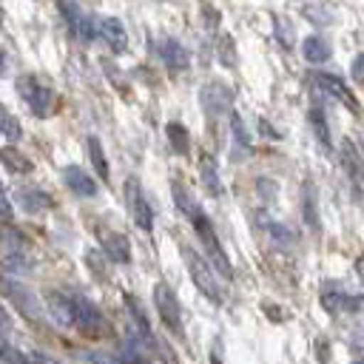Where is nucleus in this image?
I'll list each match as a JSON object with an SVG mask.
<instances>
[{"label":"nucleus","instance_id":"obj_14","mask_svg":"<svg viewBox=\"0 0 364 364\" xmlns=\"http://www.w3.org/2000/svg\"><path fill=\"white\" fill-rule=\"evenodd\" d=\"M100 40L111 46L114 54H122L128 48V31L119 17H100Z\"/></svg>","mask_w":364,"mask_h":364},{"label":"nucleus","instance_id":"obj_5","mask_svg":"<svg viewBox=\"0 0 364 364\" xmlns=\"http://www.w3.org/2000/svg\"><path fill=\"white\" fill-rule=\"evenodd\" d=\"M199 105L208 114V119H219L233 111V88L222 80H208L199 88Z\"/></svg>","mask_w":364,"mask_h":364},{"label":"nucleus","instance_id":"obj_17","mask_svg":"<svg viewBox=\"0 0 364 364\" xmlns=\"http://www.w3.org/2000/svg\"><path fill=\"white\" fill-rule=\"evenodd\" d=\"M199 179H202V188L208 196H222V176H219V168H216V159L210 154H202L199 159Z\"/></svg>","mask_w":364,"mask_h":364},{"label":"nucleus","instance_id":"obj_33","mask_svg":"<svg viewBox=\"0 0 364 364\" xmlns=\"http://www.w3.org/2000/svg\"><path fill=\"white\" fill-rule=\"evenodd\" d=\"M304 17L313 20V23H321V26H330V23H333V14H330L324 6H307V9H304Z\"/></svg>","mask_w":364,"mask_h":364},{"label":"nucleus","instance_id":"obj_35","mask_svg":"<svg viewBox=\"0 0 364 364\" xmlns=\"http://www.w3.org/2000/svg\"><path fill=\"white\" fill-rule=\"evenodd\" d=\"M256 191H259L264 199H276V193H279V185H276L273 179H267V176H259V179H256Z\"/></svg>","mask_w":364,"mask_h":364},{"label":"nucleus","instance_id":"obj_9","mask_svg":"<svg viewBox=\"0 0 364 364\" xmlns=\"http://www.w3.org/2000/svg\"><path fill=\"white\" fill-rule=\"evenodd\" d=\"M341 168L347 171L350 191H353L355 202L364 208V162H361V154L355 151V145L350 139H341Z\"/></svg>","mask_w":364,"mask_h":364},{"label":"nucleus","instance_id":"obj_13","mask_svg":"<svg viewBox=\"0 0 364 364\" xmlns=\"http://www.w3.org/2000/svg\"><path fill=\"white\" fill-rule=\"evenodd\" d=\"M313 80H316V85H318L324 94H330V97L341 100V102H344L350 111H358V102H355L353 91L344 85V80H341V77H336V74H327V71H316V74H313Z\"/></svg>","mask_w":364,"mask_h":364},{"label":"nucleus","instance_id":"obj_24","mask_svg":"<svg viewBox=\"0 0 364 364\" xmlns=\"http://www.w3.org/2000/svg\"><path fill=\"white\" fill-rule=\"evenodd\" d=\"M310 125H313V134H316V139L321 142V148H324V151H330V148H333V136H330L327 117H324V111H321L318 105H313V108H310Z\"/></svg>","mask_w":364,"mask_h":364},{"label":"nucleus","instance_id":"obj_11","mask_svg":"<svg viewBox=\"0 0 364 364\" xmlns=\"http://www.w3.org/2000/svg\"><path fill=\"white\" fill-rule=\"evenodd\" d=\"M48 316L57 327H74V293L65 290H48L46 293Z\"/></svg>","mask_w":364,"mask_h":364},{"label":"nucleus","instance_id":"obj_6","mask_svg":"<svg viewBox=\"0 0 364 364\" xmlns=\"http://www.w3.org/2000/svg\"><path fill=\"white\" fill-rule=\"evenodd\" d=\"M125 202H128L131 222H134L139 230L151 233V230H154V210H151V205H148V199H145V191H142V185H139L136 176H128V179H125Z\"/></svg>","mask_w":364,"mask_h":364},{"label":"nucleus","instance_id":"obj_16","mask_svg":"<svg viewBox=\"0 0 364 364\" xmlns=\"http://www.w3.org/2000/svg\"><path fill=\"white\" fill-rule=\"evenodd\" d=\"M100 245H102V250H105V256L111 262H117V264H128L131 262V242H128L125 233H117V230L102 233Z\"/></svg>","mask_w":364,"mask_h":364},{"label":"nucleus","instance_id":"obj_39","mask_svg":"<svg viewBox=\"0 0 364 364\" xmlns=\"http://www.w3.org/2000/svg\"><path fill=\"white\" fill-rule=\"evenodd\" d=\"M259 131L264 134V139H279V131L267 125V119H259Z\"/></svg>","mask_w":364,"mask_h":364},{"label":"nucleus","instance_id":"obj_28","mask_svg":"<svg viewBox=\"0 0 364 364\" xmlns=\"http://www.w3.org/2000/svg\"><path fill=\"white\" fill-rule=\"evenodd\" d=\"M125 310H128V316H131V321L136 324V330L142 333V336H148L151 338V324H148V316H145V310H142V304L128 293L125 296Z\"/></svg>","mask_w":364,"mask_h":364},{"label":"nucleus","instance_id":"obj_41","mask_svg":"<svg viewBox=\"0 0 364 364\" xmlns=\"http://www.w3.org/2000/svg\"><path fill=\"white\" fill-rule=\"evenodd\" d=\"M355 276H358V282L364 284V256L355 259Z\"/></svg>","mask_w":364,"mask_h":364},{"label":"nucleus","instance_id":"obj_4","mask_svg":"<svg viewBox=\"0 0 364 364\" xmlns=\"http://www.w3.org/2000/svg\"><path fill=\"white\" fill-rule=\"evenodd\" d=\"M191 225H193V230H196V236H199V242H202V247H205V256L213 262V267L219 270V276L230 282V279H233V267H230V259H228V253H225V247H222V242H219V236H216L210 219L199 210V213L191 219Z\"/></svg>","mask_w":364,"mask_h":364},{"label":"nucleus","instance_id":"obj_30","mask_svg":"<svg viewBox=\"0 0 364 364\" xmlns=\"http://www.w3.org/2000/svg\"><path fill=\"white\" fill-rule=\"evenodd\" d=\"M228 125H230L233 142H236V145H242V148H247V145H250V134H247V128H245V122H242V117H239L236 111H230V114H228Z\"/></svg>","mask_w":364,"mask_h":364},{"label":"nucleus","instance_id":"obj_27","mask_svg":"<svg viewBox=\"0 0 364 364\" xmlns=\"http://www.w3.org/2000/svg\"><path fill=\"white\" fill-rule=\"evenodd\" d=\"M0 136H6V139H11V142H17L20 136H23V125H20V119L0 102Z\"/></svg>","mask_w":364,"mask_h":364},{"label":"nucleus","instance_id":"obj_32","mask_svg":"<svg viewBox=\"0 0 364 364\" xmlns=\"http://www.w3.org/2000/svg\"><path fill=\"white\" fill-rule=\"evenodd\" d=\"M267 233H270V239H273V242H282V245L296 242L293 230H290L287 225H282V222H267Z\"/></svg>","mask_w":364,"mask_h":364},{"label":"nucleus","instance_id":"obj_3","mask_svg":"<svg viewBox=\"0 0 364 364\" xmlns=\"http://www.w3.org/2000/svg\"><path fill=\"white\" fill-rule=\"evenodd\" d=\"M0 296H6V299L17 307V313H23V318H26L28 324H34V327L43 324L40 299L34 296V290H31L28 284H23L20 279H11V276L0 273Z\"/></svg>","mask_w":364,"mask_h":364},{"label":"nucleus","instance_id":"obj_18","mask_svg":"<svg viewBox=\"0 0 364 364\" xmlns=\"http://www.w3.org/2000/svg\"><path fill=\"white\" fill-rule=\"evenodd\" d=\"M301 216H304V225H307L310 230H318V228H321V219H318V199H316L313 182H304V185H301Z\"/></svg>","mask_w":364,"mask_h":364},{"label":"nucleus","instance_id":"obj_22","mask_svg":"<svg viewBox=\"0 0 364 364\" xmlns=\"http://www.w3.org/2000/svg\"><path fill=\"white\" fill-rule=\"evenodd\" d=\"M0 162H3L11 173H28V171H31V159H28L20 148H14V145H3V148H0Z\"/></svg>","mask_w":364,"mask_h":364},{"label":"nucleus","instance_id":"obj_25","mask_svg":"<svg viewBox=\"0 0 364 364\" xmlns=\"http://www.w3.org/2000/svg\"><path fill=\"white\" fill-rule=\"evenodd\" d=\"M165 136H168V142H171V148L176 151V154H188L191 151V139H188V128L182 125V122H168L165 125Z\"/></svg>","mask_w":364,"mask_h":364},{"label":"nucleus","instance_id":"obj_38","mask_svg":"<svg viewBox=\"0 0 364 364\" xmlns=\"http://www.w3.org/2000/svg\"><path fill=\"white\" fill-rule=\"evenodd\" d=\"M9 330H11V316H9L6 307L0 304V344L6 341V333H9Z\"/></svg>","mask_w":364,"mask_h":364},{"label":"nucleus","instance_id":"obj_19","mask_svg":"<svg viewBox=\"0 0 364 364\" xmlns=\"http://www.w3.org/2000/svg\"><path fill=\"white\" fill-rule=\"evenodd\" d=\"M171 196H173V205H176V210L182 213V216H188V219H193L202 208H199V202L193 199V193L179 182V179H173L171 182Z\"/></svg>","mask_w":364,"mask_h":364},{"label":"nucleus","instance_id":"obj_37","mask_svg":"<svg viewBox=\"0 0 364 364\" xmlns=\"http://www.w3.org/2000/svg\"><path fill=\"white\" fill-rule=\"evenodd\" d=\"M11 216H14V205H11L9 193L0 188V219H11Z\"/></svg>","mask_w":364,"mask_h":364},{"label":"nucleus","instance_id":"obj_12","mask_svg":"<svg viewBox=\"0 0 364 364\" xmlns=\"http://www.w3.org/2000/svg\"><path fill=\"white\" fill-rule=\"evenodd\" d=\"M156 54H159V60L165 63V68L168 71H185L188 65H191V54H188V48L179 43V40H173V37H162L159 43H156Z\"/></svg>","mask_w":364,"mask_h":364},{"label":"nucleus","instance_id":"obj_8","mask_svg":"<svg viewBox=\"0 0 364 364\" xmlns=\"http://www.w3.org/2000/svg\"><path fill=\"white\" fill-rule=\"evenodd\" d=\"M74 327H77L82 336L97 338V336H102V333L108 330V321H105L102 310H100L94 301H88V299H82V296H74Z\"/></svg>","mask_w":364,"mask_h":364},{"label":"nucleus","instance_id":"obj_36","mask_svg":"<svg viewBox=\"0 0 364 364\" xmlns=\"http://www.w3.org/2000/svg\"><path fill=\"white\" fill-rule=\"evenodd\" d=\"M350 77H353L358 85H364V54H355V57H353V63H350Z\"/></svg>","mask_w":364,"mask_h":364},{"label":"nucleus","instance_id":"obj_29","mask_svg":"<svg viewBox=\"0 0 364 364\" xmlns=\"http://www.w3.org/2000/svg\"><path fill=\"white\" fill-rule=\"evenodd\" d=\"M71 31H77L82 40H94V37H100V20L91 14H80L77 23L71 26Z\"/></svg>","mask_w":364,"mask_h":364},{"label":"nucleus","instance_id":"obj_20","mask_svg":"<svg viewBox=\"0 0 364 364\" xmlns=\"http://www.w3.org/2000/svg\"><path fill=\"white\" fill-rule=\"evenodd\" d=\"M301 54H304V60H307V63L318 65V63H327V60H330V46H327V40H324V37L310 34V37H304V40H301Z\"/></svg>","mask_w":364,"mask_h":364},{"label":"nucleus","instance_id":"obj_34","mask_svg":"<svg viewBox=\"0 0 364 364\" xmlns=\"http://www.w3.org/2000/svg\"><path fill=\"white\" fill-rule=\"evenodd\" d=\"M219 57H222V63H236V48H233V37L230 34H225V37H219Z\"/></svg>","mask_w":364,"mask_h":364},{"label":"nucleus","instance_id":"obj_42","mask_svg":"<svg viewBox=\"0 0 364 364\" xmlns=\"http://www.w3.org/2000/svg\"><path fill=\"white\" fill-rule=\"evenodd\" d=\"M0 74H6V57H3V51H0Z\"/></svg>","mask_w":364,"mask_h":364},{"label":"nucleus","instance_id":"obj_23","mask_svg":"<svg viewBox=\"0 0 364 364\" xmlns=\"http://www.w3.org/2000/svg\"><path fill=\"white\" fill-rule=\"evenodd\" d=\"M85 151H88V159H91L97 176H100V179H108V159H105V151H102L100 136L88 134V136H85Z\"/></svg>","mask_w":364,"mask_h":364},{"label":"nucleus","instance_id":"obj_21","mask_svg":"<svg viewBox=\"0 0 364 364\" xmlns=\"http://www.w3.org/2000/svg\"><path fill=\"white\" fill-rule=\"evenodd\" d=\"M17 199H20V205H23L26 213H40V210H48L51 208V199L43 191H37V188H20L17 191Z\"/></svg>","mask_w":364,"mask_h":364},{"label":"nucleus","instance_id":"obj_2","mask_svg":"<svg viewBox=\"0 0 364 364\" xmlns=\"http://www.w3.org/2000/svg\"><path fill=\"white\" fill-rule=\"evenodd\" d=\"M17 94L20 100L31 108L34 117H48L57 108V91L51 88V82L34 77V74H23L17 77Z\"/></svg>","mask_w":364,"mask_h":364},{"label":"nucleus","instance_id":"obj_15","mask_svg":"<svg viewBox=\"0 0 364 364\" xmlns=\"http://www.w3.org/2000/svg\"><path fill=\"white\" fill-rule=\"evenodd\" d=\"M63 182L68 185L71 193H77V196H82V199L97 196V182H94V176H91L85 168H80V165H68V168L63 171Z\"/></svg>","mask_w":364,"mask_h":364},{"label":"nucleus","instance_id":"obj_31","mask_svg":"<svg viewBox=\"0 0 364 364\" xmlns=\"http://www.w3.org/2000/svg\"><path fill=\"white\" fill-rule=\"evenodd\" d=\"M105 262H111L108 256H105V250L100 247V250H85V264H88V270H94V276L97 279H105Z\"/></svg>","mask_w":364,"mask_h":364},{"label":"nucleus","instance_id":"obj_10","mask_svg":"<svg viewBox=\"0 0 364 364\" xmlns=\"http://www.w3.org/2000/svg\"><path fill=\"white\" fill-rule=\"evenodd\" d=\"M318 299L327 313H361L364 310V296L347 293L341 287H324Z\"/></svg>","mask_w":364,"mask_h":364},{"label":"nucleus","instance_id":"obj_7","mask_svg":"<svg viewBox=\"0 0 364 364\" xmlns=\"http://www.w3.org/2000/svg\"><path fill=\"white\" fill-rule=\"evenodd\" d=\"M154 304H156V313H159V321L173 333V336H182V307H179V299L176 293L168 287V284H154Z\"/></svg>","mask_w":364,"mask_h":364},{"label":"nucleus","instance_id":"obj_40","mask_svg":"<svg viewBox=\"0 0 364 364\" xmlns=\"http://www.w3.org/2000/svg\"><path fill=\"white\" fill-rule=\"evenodd\" d=\"M316 355L330 358V350H327V341H324V338H316Z\"/></svg>","mask_w":364,"mask_h":364},{"label":"nucleus","instance_id":"obj_1","mask_svg":"<svg viewBox=\"0 0 364 364\" xmlns=\"http://www.w3.org/2000/svg\"><path fill=\"white\" fill-rule=\"evenodd\" d=\"M182 259L188 264V273H191V282L196 284L199 293H205L213 304H222L225 301V279L219 276V270L213 267V262L208 256H199L191 245H182Z\"/></svg>","mask_w":364,"mask_h":364},{"label":"nucleus","instance_id":"obj_26","mask_svg":"<svg viewBox=\"0 0 364 364\" xmlns=\"http://www.w3.org/2000/svg\"><path fill=\"white\" fill-rule=\"evenodd\" d=\"M270 23H273V34H276L279 46H282V48H293V46H296L293 23H290L287 17H282V14H273V17H270Z\"/></svg>","mask_w":364,"mask_h":364}]
</instances>
